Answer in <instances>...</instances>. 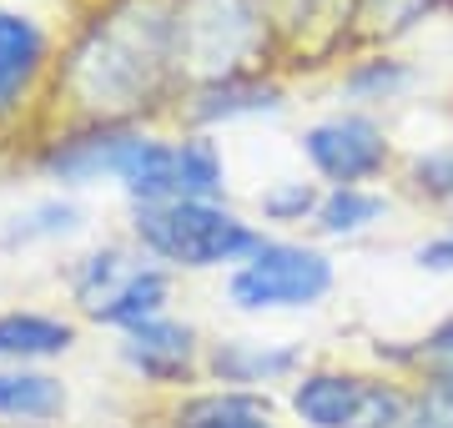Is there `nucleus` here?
Segmentation results:
<instances>
[{
    "label": "nucleus",
    "mask_w": 453,
    "mask_h": 428,
    "mask_svg": "<svg viewBox=\"0 0 453 428\" xmlns=\"http://www.w3.org/2000/svg\"><path fill=\"white\" fill-rule=\"evenodd\" d=\"M172 71V16L157 0H127L71 50L65 91L91 116L142 111Z\"/></svg>",
    "instance_id": "nucleus-1"
},
{
    "label": "nucleus",
    "mask_w": 453,
    "mask_h": 428,
    "mask_svg": "<svg viewBox=\"0 0 453 428\" xmlns=\"http://www.w3.org/2000/svg\"><path fill=\"white\" fill-rule=\"evenodd\" d=\"M273 20L262 0H177L172 11V71L187 81H242L247 66L267 56Z\"/></svg>",
    "instance_id": "nucleus-2"
},
{
    "label": "nucleus",
    "mask_w": 453,
    "mask_h": 428,
    "mask_svg": "<svg viewBox=\"0 0 453 428\" xmlns=\"http://www.w3.org/2000/svg\"><path fill=\"white\" fill-rule=\"evenodd\" d=\"M136 237L146 248L177 267H217L262 252L257 227H247L242 217L222 212L211 202H162L136 212Z\"/></svg>",
    "instance_id": "nucleus-3"
},
{
    "label": "nucleus",
    "mask_w": 453,
    "mask_h": 428,
    "mask_svg": "<svg viewBox=\"0 0 453 428\" xmlns=\"http://www.w3.org/2000/svg\"><path fill=\"white\" fill-rule=\"evenodd\" d=\"M116 181L142 207L162 202H211L222 192V157L211 141H146L131 136Z\"/></svg>",
    "instance_id": "nucleus-4"
},
{
    "label": "nucleus",
    "mask_w": 453,
    "mask_h": 428,
    "mask_svg": "<svg viewBox=\"0 0 453 428\" xmlns=\"http://www.w3.org/2000/svg\"><path fill=\"white\" fill-rule=\"evenodd\" d=\"M166 293H172L166 287V272L131 263L127 252H116V248L86 257L81 272H76L81 308L96 323H116V328H142V323H151V317L162 313Z\"/></svg>",
    "instance_id": "nucleus-5"
},
{
    "label": "nucleus",
    "mask_w": 453,
    "mask_h": 428,
    "mask_svg": "<svg viewBox=\"0 0 453 428\" xmlns=\"http://www.w3.org/2000/svg\"><path fill=\"white\" fill-rule=\"evenodd\" d=\"M333 287V263L312 248L267 242L252 252V263L232 278V302L257 313V308H312Z\"/></svg>",
    "instance_id": "nucleus-6"
},
{
    "label": "nucleus",
    "mask_w": 453,
    "mask_h": 428,
    "mask_svg": "<svg viewBox=\"0 0 453 428\" xmlns=\"http://www.w3.org/2000/svg\"><path fill=\"white\" fill-rule=\"evenodd\" d=\"M303 151H308L312 172L333 187H363V181L383 177L393 147H388V132L372 121V116H327L318 121L308 136H303Z\"/></svg>",
    "instance_id": "nucleus-7"
},
{
    "label": "nucleus",
    "mask_w": 453,
    "mask_h": 428,
    "mask_svg": "<svg viewBox=\"0 0 453 428\" xmlns=\"http://www.w3.org/2000/svg\"><path fill=\"white\" fill-rule=\"evenodd\" d=\"M368 398H372V378L318 368V373H308L292 388V409H297V418L308 428H357Z\"/></svg>",
    "instance_id": "nucleus-8"
},
{
    "label": "nucleus",
    "mask_w": 453,
    "mask_h": 428,
    "mask_svg": "<svg viewBox=\"0 0 453 428\" xmlns=\"http://www.w3.org/2000/svg\"><path fill=\"white\" fill-rule=\"evenodd\" d=\"M262 11L273 20V35L323 50L342 35L348 20H357V0H262Z\"/></svg>",
    "instance_id": "nucleus-9"
},
{
    "label": "nucleus",
    "mask_w": 453,
    "mask_h": 428,
    "mask_svg": "<svg viewBox=\"0 0 453 428\" xmlns=\"http://www.w3.org/2000/svg\"><path fill=\"white\" fill-rule=\"evenodd\" d=\"M127 363L131 368H142L146 378L157 383H172L187 373V363H192V328H181V323H166V317H151L142 328H131L127 338Z\"/></svg>",
    "instance_id": "nucleus-10"
},
{
    "label": "nucleus",
    "mask_w": 453,
    "mask_h": 428,
    "mask_svg": "<svg viewBox=\"0 0 453 428\" xmlns=\"http://www.w3.org/2000/svg\"><path fill=\"white\" fill-rule=\"evenodd\" d=\"M46 61V35L35 31V20L0 11V111H11L20 91L35 81V71Z\"/></svg>",
    "instance_id": "nucleus-11"
},
{
    "label": "nucleus",
    "mask_w": 453,
    "mask_h": 428,
    "mask_svg": "<svg viewBox=\"0 0 453 428\" xmlns=\"http://www.w3.org/2000/svg\"><path fill=\"white\" fill-rule=\"evenodd\" d=\"M393 358H398L408 373L418 378V394H423V398H434V403L453 409V317L434 323V328L423 332L418 343L398 348Z\"/></svg>",
    "instance_id": "nucleus-12"
},
{
    "label": "nucleus",
    "mask_w": 453,
    "mask_h": 428,
    "mask_svg": "<svg viewBox=\"0 0 453 428\" xmlns=\"http://www.w3.org/2000/svg\"><path fill=\"white\" fill-rule=\"evenodd\" d=\"M76 343V328L61 317L41 313H0V358L26 363V358H56Z\"/></svg>",
    "instance_id": "nucleus-13"
},
{
    "label": "nucleus",
    "mask_w": 453,
    "mask_h": 428,
    "mask_svg": "<svg viewBox=\"0 0 453 428\" xmlns=\"http://www.w3.org/2000/svg\"><path fill=\"white\" fill-rule=\"evenodd\" d=\"M177 428H273V413H267V398L226 388V394H207L187 403Z\"/></svg>",
    "instance_id": "nucleus-14"
},
{
    "label": "nucleus",
    "mask_w": 453,
    "mask_h": 428,
    "mask_svg": "<svg viewBox=\"0 0 453 428\" xmlns=\"http://www.w3.org/2000/svg\"><path fill=\"white\" fill-rule=\"evenodd\" d=\"M383 212H388V197H378L368 187H333V192L318 202V227H323L327 237H353V232L372 227Z\"/></svg>",
    "instance_id": "nucleus-15"
},
{
    "label": "nucleus",
    "mask_w": 453,
    "mask_h": 428,
    "mask_svg": "<svg viewBox=\"0 0 453 428\" xmlns=\"http://www.w3.org/2000/svg\"><path fill=\"white\" fill-rule=\"evenodd\" d=\"M273 106H282V91H277V86H267V81L242 76V81L202 86L192 111L202 116V121H217V116L226 121V116H242V111H273Z\"/></svg>",
    "instance_id": "nucleus-16"
},
{
    "label": "nucleus",
    "mask_w": 453,
    "mask_h": 428,
    "mask_svg": "<svg viewBox=\"0 0 453 428\" xmlns=\"http://www.w3.org/2000/svg\"><path fill=\"white\" fill-rule=\"evenodd\" d=\"M217 373L226 383H267V378H282L297 368V353L292 348H252V343H232V348H217Z\"/></svg>",
    "instance_id": "nucleus-17"
},
{
    "label": "nucleus",
    "mask_w": 453,
    "mask_h": 428,
    "mask_svg": "<svg viewBox=\"0 0 453 428\" xmlns=\"http://www.w3.org/2000/svg\"><path fill=\"white\" fill-rule=\"evenodd\" d=\"M61 409L56 378L41 373H0V418H50Z\"/></svg>",
    "instance_id": "nucleus-18"
},
{
    "label": "nucleus",
    "mask_w": 453,
    "mask_h": 428,
    "mask_svg": "<svg viewBox=\"0 0 453 428\" xmlns=\"http://www.w3.org/2000/svg\"><path fill=\"white\" fill-rule=\"evenodd\" d=\"M408 192L418 202H434V207H453V141L443 147H428L418 157H408Z\"/></svg>",
    "instance_id": "nucleus-19"
},
{
    "label": "nucleus",
    "mask_w": 453,
    "mask_h": 428,
    "mask_svg": "<svg viewBox=\"0 0 453 428\" xmlns=\"http://www.w3.org/2000/svg\"><path fill=\"white\" fill-rule=\"evenodd\" d=\"M342 86H348L353 101H393L413 86V71H408L403 61H393V56H368V61H357V66L348 71Z\"/></svg>",
    "instance_id": "nucleus-20"
},
{
    "label": "nucleus",
    "mask_w": 453,
    "mask_h": 428,
    "mask_svg": "<svg viewBox=\"0 0 453 428\" xmlns=\"http://www.w3.org/2000/svg\"><path fill=\"white\" fill-rule=\"evenodd\" d=\"M443 5V0H357V20H363V35H403L413 31L418 20H428Z\"/></svg>",
    "instance_id": "nucleus-21"
},
{
    "label": "nucleus",
    "mask_w": 453,
    "mask_h": 428,
    "mask_svg": "<svg viewBox=\"0 0 453 428\" xmlns=\"http://www.w3.org/2000/svg\"><path fill=\"white\" fill-rule=\"evenodd\" d=\"M81 222L76 207H65V202H46V207H35V212L16 217V227L5 232V242H31V237H56V232H71Z\"/></svg>",
    "instance_id": "nucleus-22"
},
{
    "label": "nucleus",
    "mask_w": 453,
    "mask_h": 428,
    "mask_svg": "<svg viewBox=\"0 0 453 428\" xmlns=\"http://www.w3.org/2000/svg\"><path fill=\"white\" fill-rule=\"evenodd\" d=\"M318 192H312L308 181H282L273 187L267 197H262V212L273 217V222H303V217H318Z\"/></svg>",
    "instance_id": "nucleus-23"
},
{
    "label": "nucleus",
    "mask_w": 453,
    "mask_h": 428,
    "mask_svg": "<svg viewBox=\"0 0 453 428\" xmlns=\"http://www.w3.org/2000/svg\"><path fill=\"white\" fill-rule=\"evenodd\" d=\"M418 267L428 272H453V227H443L438 237H428L418 248Z\"/></svg>",
    "instance_id": "nucleus-24"
},
{
    "label": "nucleus",
    "mask_w": 453,
    "mask_h": 428,
    "mask_svg": "<svg viewBox=\"0 0 453 428\" xmlns=\"http://www.w3.org/2000/svg\"><path fill=\"white\" fill-rule=\"evenodd\" d=\"M408 428H453V409H443V403H434V398H423L413 403V424Z\"/></svg>",
    "instance_id": "nucleus-25"
}]
</instances>
